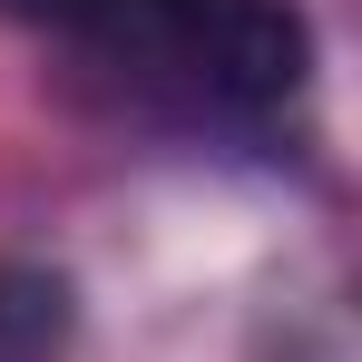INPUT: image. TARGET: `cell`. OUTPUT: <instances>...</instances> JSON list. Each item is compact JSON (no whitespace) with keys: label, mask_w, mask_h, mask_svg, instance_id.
<instances>
[{"label":"cell","mask_w":362,"mask_h":362,"mask_svg":"<svg viewBox=\"0 0 362 362\" xmlns=\"http://www.w3.org/2000/svg\"><path fill=\"white\" fill-rule=\"evenodd\" d=\"M98 49H118L137 69H177L196 98H216L235 118L284 108L313 69L294 0H118Z\"/></svg>","instance_id":"1"},{"label":"cell","mask_w":362,"mask_h":362,"mask_svg":"<svg viewBox=\"0 0 362 362\" xmlns=\"http://www.w3.org/2000/svg\"><path fill=\"white\" fill-rule=\"evenodd\" d=\"M108 10H118V0H0V20H20V30H69V40H98Z\"/></svg>","instance_id":"3"},{"label":"cell","mask_w":362,"mask_h":362,"mask_svg":"<svg viewBox=\"0 0 362 362\" xmlns=\"http://www.w3.org/2000/svg\"><path fill=\"white\" fill-rule=\"evenodd\" d=\"M78 333V294L59 264H0V362H59Z\"/></svg>","instance_id":"2"}]
</instances>
